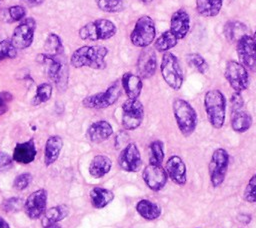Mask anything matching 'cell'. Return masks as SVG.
<instances>
[{
    "instance_id": "cell-1",
    "label": "cell",
    "mask_w": 256,
    "mask_h": 228,
    "mask_svg": "<svg viewBox=\"0 0 256 228\" xmlns=\"http://www.w3.org/2000/svg\"><path fill=\"white\" fill-rule=\"evenodd\" d=\"M108 49L105 46L85 45L76 49L70 58V64L74 68L89 67L95 70H103L106 68L105 58Z\"/></svg>"
},
{
    "instance_id": "cell-2",
    "label": "cell",
    "mask_w": 256,
    "mask_h": 228,
    "mask_svg": "<svg viewBox=\"0 0 256 228\" xmlns=\"http://www.w3.org/2000/svg\"><path fill=\"white\" fill-rule=\"evenodd\" d=\"M226 98L218 89L208 90L204 96V109L210 125L215 129H221L226 117Z\"/></svg>"
},
{
    "instance_id": "cell-3",
    "label": "cell",
    "mask_w": 256,
    "mask_h": 228,
    "mask_svg": "<svg viewBox=\"0 0 256 228\" xmlns=\"http://www.w3.org/2000/svg\"><path fill=\"white\" fill-rule=\"evenodd\" d=\"M173 115L177 127L184 137L193 134L197 127V113L193 106L182 98H176L172 103Z\"/></svg>"
},
{
    "instance_id": "cell-4",
    "label": "cell",
    "mask_w": 256,
    "mask_h": 228,
    "mask_svg": "<svg viewBox=\"0 0 256 228\" xmlns=\"http://www.w3.org/2000/svg\"><path fill=\"white\" fill-rule=\"evenodd\" d=\"M38 60L46 67L47 76L53 81L58 89L65 90L68 79V68L64 55H50L46 53L38 54Z\"/></svg>"
},
{
    "instance_id": "cell-5",
    "label": "cell",
    "mask_w": 256,
    "mask_h": 228,
    "mask_svg": "<svg viewBox=\"0 0 256 228\" xmlns=\"http://www.w3.org/2000/svg\"><path fill=\"white\" fill-rule=\"evenodd\" d=\"M117 33V27L108 19H96L79 29V37L86 41L107 40Z\"/></svg>"
},
{
    "instance_id": "cell-6",
    "label": "cell",
    "mask_w": 256,
    "mask_h": 228,
    "mask_svg": "<svg viewBox=\"0 0 256 228\" xmlns=\"http://www.w3.org/2000/svg\"><path fill=\"white\" fill-rule=\"evenodd\" d=\"M160 71L166 84L173 90L182 87L184 76L178 58L171 52H165L161 59Z\"/></svg>"
},
{
    "instance_id": "cell-7",
    "label": "cell",
    "mask_w": 256,
    "mask_h": 228,
    "mask_svg": "<svg viewBox=\"0 0 256 228\" xmlns=\"http://www.w3.org/2000/svg\"><path fill=\"white\" fill-rule=\"evenodd\" d=\"M156 35V27L154 20L148 16L143 15L138 18L135 26L130 34V41L136 47H149Z\"/></svg>"
},
{
    "instance_id": "cell-8",
    "label": "cell",
    "mask_w": 256,
    "mask_h": 228,
    "mask_svg": "<svg viewBox=\"0 0 256 228\" xmlns=\"http://www.w3.org/2000/svg\"><path fill=\"white\" fill-rule=\"evenodd\" d=\"M229 165V154L224 148H217L211 155L208 164V173L210 183L213 188L222 185L226 178Z\"/></svg>"
},
{
    "instance_id": "cell-9",
    "label": "cell",
    "mask_w": 256,
    "mask_h": 228,
    "mask_svg": "<svg viewBox=\"0 0 256 228\" xmlns=\"http://www.w3.org/2000/svg\"><path fill=\"white\" fill-rule=\"evenodd\" d=\"M121 88L117 82L110 85L105 91L85 97L82 104L89 109H105L112 106L119 99Z\"/></svg>"
},
{
    "instance_id": "cell-10",
    "label": "cell",
    "mask_w": 256,
    "mask_h": 228,
    "mask_svg": "<svg viewBox=\"0 0 256 228\" xmlns=\"http://www.w3.org/2000/svg\"><path fill=\"white\" fill-rule=\"evenodd\" d=\"M224 76L235 92H243L249 86V74L247 69L235 60L227 61L225 65Z\"/></svg>"
},
{
    "instance_id": "cell-11",
    "label": "cell",
    "mask_w": 256,
    "mask_h": 228,
    "mask_svg": "<svg viewBox=\"0 0 256 228\" xmlns=\"http://www.w3.org/2000/svg\"><path fill=\"white\" fill-rule=\"evenodd\" d=\"M144 107L138 99H127L122 104V126L125 130H135L143 122Z\"/></svg>"
},
{
    "instance_id": "cell-12",
    "label": "cell",
    "mask_w": 256,
    "mask_h": 228,
    "mask_svg": "<svg viewBox=\"0 0 256 228\" xmlns=\"http://www.w3.org/2000/svg\"><path fill=\"white\" fill-rule=\"evenodd\" d=\"M36 29V20L32 17L23 19L14 29L11 42L17 50H23L28 48L34 39V33Z\"/></svg>"
},
{
    "instance_id": "cell-13",
    "label": "cell",
    "mask_w": 256,
    "mask_h": 228,
    "mask_svg": "<svg viewBox=\"0 0 256 228\" xmlns=\"http://www.w3.org/2000/svg\"><path fill=\"white\" fill-rule=\"evenodd\" d=\"M142 178L145 185L152 191L158 192L162 190L168 180L165 168L162 164L149 163L142 172Z\"/></svg>"
},
{
    "instance_id": "cell-14",
    "label": "cell",
    "mask_w": 256,
    "mask_h": 228,
    "mask_svg": "<svg viewBox=\"0 0 256 228\" xmlns=\"http://www.w3.org/2000/svg\"><path fill=\"white\" fill-rule=\"evenodd\" d=\"M47 207V191L43 188L32 192L24 201V212L31 220L42 217Z\"/></svg>"
},
{
    "instance_id": "cell-15",
    "label": "cell",
    "mask_w": 256,
    "mask_h": 228,
    "mask_svg": "<svg viewBox=\"0 0 256 228\" xmlns=\"http://www.w3.org/2000/svg\"><path fill=\"white\" fill-rule=\"evenodd\" d=\"M118 165L126 172L135 173L139 171L142 165V159L140 151L135 143L130 142L123 147L118 156Z\"/></svg>"
},
{
    "instance_id": "cell-16",
    "label": "cell",
    "mask_w": 256,
    "mask_h": 228,
    "mask_svg": "<svg viewBox=\"0 0 256 228\" xmlns=\"http://www.w3.org/2000/svg\"><path fill=\"white\" fill-rule=\"evenodd\" d=\"M236 52L240 63L247 69H256V44L249 35H244L236 42Z\"/></svg>"
},
{
    "instance_id": "cell-17",
    "label": "cell",
    "mask_w": 256,
    "mask_h": 228,
    "mask_svg": "<svg viewBox=\"0 0 256 228\" xmlns=\"http://www.w3.org/2000/svg\"><path fill=\"white\" fill-rule=\"evenodd\" d=\"M165 170L167 176L172 182H174L178 186H184L187 182V168L182 160V158L178 155L170 156L165 164Z\"/></svg>"
},
{
    "instance_id": "cell-18",
    "label": "cell",
    "mask_w": 256,
    "mask_h": 228,
    "mask_svg": "<svg viewBox=\"0 0 256 228\" xmlns=\"http://www.w3.org/2000/svg\"><path fill=\"white\" fill-rule=\"evenodd\" d=\"M157 68V57L156 53L151 48H145L139 54L137 59L136 69L138 76L141 79H148L151 78L156 71Z\"/></svg>"
},
{
    "instance_id": "cell-19",
    "label": "cell",
    "mask_w": 256,
    "mask_h": 228,
    "mask_svg": "<svg viewBox=\"0 0 256 228\" xmlns=\"http://www.w3.org/2000/svg\"><path fill=\"white\" fill-rule=\"evenodd\" d=\"M113 134L111 124L106 120H99L93 122L86 131L87 139L95 144H99L107 140Z\"/></svg>"
},
{
    "instance_id": "cell-20",
    "label": "cell",
    "mask_w": 256,
    "mask_h": 228,
    "mask_svg": "<svg viewBox=\"0 0 256 228\" xmlns=\"http://www.w3.org/2000/svg\"><path fill=\"white\" fill-rule=\"evenodd\" d=\"M190 29V17L186 10H176L170 19V30L179 39H183Z\"/></svg>"
},
{
    "instance_id": "cell-21",
    "label": "cell",
    "mask_w": 256,
    "mask_h": 228,
    "mask_svg": "<svg viewBox=\"0 0 256 228\" xmlns=\"http://www.w3.org/2000/svg\"><path fill=\"white\" fill-rule=\"evenodd\" d=\"M37 151L35 147V143L33 139H29L28 141L16 144L13 150V161L19 164H29L34 161L36 157Z\"/></svg>"
},
{
    "instance_id": "cell-22",
    "label": "cell",
    "mask_w": 256,
    "mask_h": 228,
    "mask_svg": "<svg viewBox=\"0 0 256 228\" xmlns=\"http://www.w3.org/2000/svg\"><path fill=\"white\" fill-rule=\"evenodd\" d=\"M121 84L128 99H138L141 94L143 83L142 79L131 72H126L122 75Z\"/></svg>"
},
{
    "instance_id": "cell-23",
    "label": "cell",
    "mask_w": 256,
    "mask_h": 228,
    "mask_svg": "<svg viewBox=\"0 0 256 228\" xmlns=\"http://www.w3.org/2000/svg\"><path fill=\"white\" fill-rule=\"evenodd\" d=\"M63 147V140L58 135L48 137L44 147V164L48 167L58 159Z\"/></svg>"
},
{
    "instance_id": "cell-24",
    "label": "cell",
    "mask_w": 256,
    "mask_h": 228,
    "mask_svg": "<svg viewBox=\"0 0 256 228\" xmlns=\"http://www.w3.org/2000/svg\"><path fill=\"white\" fill-rule=\"evenodd\" d=\"M112 168V161L106 155H96L91 160L88 171L93 178H102L110 172Z\"/></svg>"
},
{
    "instance_id": "cell-25",
    "label": "cell",
    "mask_w": 256,
    "mask_h": 228,
    "mask_svg": "<svg viewBox=\"0 0 256 228\" xmlns=\"http://www.w3.org/2000/svg\"><path fill=\"white\" fill-rule=\"evenodd\" d=\"M91 205L96 209H101L110 204L114 199V193L104 187H93L89 192Z\"/></svg>"
},
{
    "instance_id": "cell-26",
    "label": "cell",
    "mask_w": 256,
    "mask_h": 228,
    "mask_svg": "<svg viewBox=\"0 0 256 228\" xmlns=\"http://www.w3.org/2000/svg\"><path fill=\"white\" fill-rule=\"evenodd\" d=\"M69 214V208L65 204H60L57 206H53L49 209H46L45 213L42 215L41 225L43 228L56 224L66 218Z\"/></svg>"
},
{
    "instance_id": "cell-27",
    "label": "cell",
    "mask_w": 256,
    "mask_h": 228,
    "mask_svg": "<svg viewBox=\"0 0 256 228\" xmlns=\"http://www.w3.org/2000/svg\"><path fill=\"white\" fill-rule=\"evenodd\" d=\"M230 123L232 129L237 133H244L250 129L253 123L252 116L244 109L231 112Z\"/></svg>"
},
{
    "instance_id": "cell-28",
    "label": "cell",
    "mask_w": 256,
    "mask_h": 228,
    "mask_svg": "<svg viewBox=\"0 0 256 228\" xmlns=\"http://www.w3.org/2000/svg\"><path fill=\"white\" fill-rule=\"evenodd\" d=\"M136 211L138 214L148 221L156 220L161 215V208L160 206L148 199H141L136 204Z\"/></svg>"
},
{
    "instance_id": "cell-29",
    "label": "cell",
    "mask_w": 256,
    "mask_h": 228,
    "mask_svg": "<svg viewBox=\"0 0 256 228\" xmlns=\"http://www.w3.org/2000/svg\"><path fill=\"white\" fill-rule=\"evenodd\" d=\"M223 0H196V10L203 17H215L219 14Z\"/></svg>"
},
{
    "instance_id": "cell-30",
    "label": "cell",
    "mask_w": 256,
    "mask_h": 228,
    "mask_svg": "<svg viewBox=\"0 0 256 228\" xmlns=\"http://www.w3.org/2000/svg\"><path fill=\"white\" fill-rule=\"evenodd\" d=\"M223 33L229 42H237L241 37L247 35V27L240 21H228L224 25Z\"/></svg>"
},
{
    "instance_id": "cell-31",
    "label": "cell",
    "mask_w": 256,
    "mask_h": 228,
    "mask_svg": "<svg viewBox=\"0 0 256 228\" xmlns=\"http://www.w3.org/2000/svg\"><path fill=\"white\" fill-rule=\"evenodd\" d=\"M178 43V38L171 30L164 31L154 42V48L158 52H168L171 48H174Z\"/></svg>"
},
{
    "instance_id": "cell-32",
    "label": "cell",
    "mask_w": 256,
    "mask_h": 228,
    "mask_svg": "<svg viewBox=\"0 0 256 228\" xmlns=\"http://www.w3.org/2000/svg\"><path fill=\"white\" fill-rule=\"evenodd\" d=\"M44 51L46 54L50 55H65L61 38L55 33H50L45 40Z\"/></svg>"
},
{
    "instance_id": "cell-33",
    "label": "cell",
    "mask_w": 256,
    "mask_h": 228,
    "mask_svg": "<svg viewBox=\"0 0 256 228\" xmlns=\"http://www.w3.org/2000/svg\"><path fill=\"white\" fill-rule=\"evenodd\" d=\"M52 96V85L50 83L44 82L38 85L36 89V93L31 100V104L34 106L40 105L42 103L47 102Z\"/></svg>"
},
{
    "instance_id": "cell-34",
    "label": "cell",
    "mask_w": 256,
    "mask_h": 228,
    "mask_svg": "<svg viewBox=\"0 0 256 228\" xmlns=\"http://www.w3.org/2000/svg\"><path fill=\"white\" fill-rule=\"evenodd\" d=\"M186 61L192 68H194L197 72H199L201 74H205L209 69V65H208L207 61L199 53H189V54H187L186 55Z\"/></svg>"
},
{
    "instance_id": "cell-35",
    "label": "cell",
    "mask_w": 256,
    "mask_h": 228,
    "mask_svg": "<svg viewBox=\"0 0 256 228\" xmlns=\"http://www.w3.org/2000/svg\"><path fill=\"white\" fill-rule=\"evenodd\" d=\"M149 149H150L149 163L162 164L165 157L163 142L160 140H154L150 143Z\"/></svg>"
},
{
    "instance_id": "cell-36",
    "label": "cell",
    "mask_w": 256,
    "mask_h": 228,
    "mask_svg": "<svg viewBox=\"0 0 256 228\" xmlns=\"http://www.w3.org/2000/svg\"><path fill=\"white\" fill-rule=\"evenodd\" d=\"M95 3L100 10L107 13H118L124 10L122 0H95Z\"/></svg>"
},
{
    "instance_id": "cell-37",
    "label": "cell",
    "mask_w": 256,
    "mask_h": 228,
    "mask_svg": "<svg viewBox=\"0 0 256 228\" xmlns=\"http://www.w3.org/2000/svg\"><path fill=\"white\" fill-rule=\"evenodd\" d=\"M17 56V49L10 39L0 41V62L5 59H13Z\"/></svg>"
},
{
    "instance_id": "cell-38",
    "label": "cell",
    "mask_w": 256,
    "mask_h": 228,
    "mask_svg": "<svg viewBox=\"0 0 256 228\" xmlns=\"http://www.w3.org/2000/svg\"><path fill=\"white\" fill-rule=\"evenodd\" d=\"M243 199L248 203H256V173L252 175L244 188Z\"/></svg>"
},
{
    "instance_id": "cell-39",
    "label": "cell",
    "mask_w": 256,
    "mask_h": 228,
    "mask_svg": "<svg viewBox=\"0 0 256 228\" xmlns=\"http://www.w3.org/2000/svg\"><path fill=\"white\" fill-rule=\"evenodd\" d=\"M24 201L19 197H11L2 203V208L6 212H15L23 208Z\"/></svg>"
},
{
    "instance_id": "cell-40",
    "label": "cell",
    "mask_w": 256,
    "mask_h": 228,
    "mask_svg": "<svg viewBox=\"0 0 256 228\" xmlns=\"http://www.w3.org/2000/svg\"><path fill=\"white\" fill-rule=\"evenodd\" d=\"M32 179H33V177L30 173L19 174L18 176L15 177V179L13 181V187L16 190H24L30 185V183L32 182Z\"/></svg>"
},
{
    "instance_id": "cell-41",
    "label": "cell",
    "mask_w": 256,
    "mask_h": 228,
    "mask_svg": "<svg viewBox=\"0 0 256 228\" xmlns=\"http://www.w3.org/2000/svg\"><path fill=\"white\" fill-rule=\"evenodd\" d=\"M8 13L11 21H21L26 15V9L21 5H13L8 8Z\"/></svg>"
},
{
    "instance_id": "cell-42",
    "label": "cell",
    "mask_w": 256,
    "mask_h": 228,
    "mask_svg": "<svg viewBox=\"0 0 256 228\" xmlns=\"http://www.w3.org/2000/svg\"><path fill=\"white\" fill-rule=\"evenodd\" d=\"M230 107H231V112L241 110L244 108V99L241 93L239 92H233L230 98Z\"/></svg>"
},
{
    "instance_id": "cell-43",
    "label": "cell",
    "mask_w": 256,
    "mask_h": 228,
    "mask_svg": "<svg viewBox=\"0 0 256 228\" xmlns=\"http://www.w3.org/2000/svg\"><path fill=\"white\" fill-rule=\"evenodd\" d=\"M13 99V96L8 91L0 92V116L7 112L8 103Z\"/></svg>"
},
{
    "instance_id": "cell-44",
    "label": "cell",
    "mask_w": 256,
    "mask_h": 228,
    "mask_svg": "<svg viewBox=\"0 0 256 228\" xmlns=\"http://www.w3.org/2000/svg\"><path fill=\"white\" fill-rule=\"evenodd\" d=\"M13 158L5 152L0 151V171L8 169L12 166Z\"/></svg>"
},
{
    "instance_id": "cell-45",
    "label": "cell",
    "mask_w": 256,
    "mask_h": 228,
    "mask_svg": "<svg viewBox=\"0 0 256 228\" xmlns=\"http://www.w3.org/2000/svg\"><path fill=\"white\" fill-rule=\"evenodd\" d=\"M128 139H129V136L126 132H124V131L119 132V134L115 138V147L120 148L128 141Z\"/></svg>"
},
{
    "instance_id": "cell-46",
    "label": "cell",
    "mask_w": 256,
    "mask_h": 228,
    "mask_svg": "<svg viewBox=\"0 0 256 228\" xmlns=\"http://www.w3.org/2000/svg\"><path fill=\"white\" fill-rule=\"evenodd\" d=\"M24 3H26L29 6H38L40 5L44 0H22Z\"/></svg>"
},
{
    "instance_id": "cell-47",
    "label": "cell",
    "mask_w": 256,
    "mask_h": 228,
    "mask_svg": "<svg viewBox=\"0 0 256 228\" xmlns=\"http://www.w3.org/2000/svg\"><path fill=\"white\" fill-rule=\"evenodd\" d=\"M237 218H238V220H239L241 223L247 224V223H249L250 221H249V220H246V218H251V216H250V215H247V214H239Z\"/></svg>"
},
{
    "instance_id": "cell-48",
    "label": "cell",
    "mask_w": 256,
    "mask_h": 228,
    "mask_svg": "<svg viewBox=\"0 0 256 228\" xmlns=\"http://www.w3.org/2000/svg\"><path fill=\"white\" fill-rule=\"evenodd\" d=\"M0 228H10V225L8 224V222L0 216Z\"/></svg>"
},
{
    "instance_id": "cell-49",
    "label": "cell",
    "mask_w": 256,
    "mask_h": 228,
    "mask_svg": "<svg viewBox=\"0 0 256 228\" xmlns=\"http://www.w3.org/2000/svg\"><path fill=\"white\" fill-rule=\"evenodd\" d=\"M45 228H62L58 223H56V224H53V225H50V226H47V227H45Z\"/></svg>"
},
{
    "instance_id": "cell-50",
    "label": "cell",
    "mask_w": 256,
    "mask_h": 228,
    "mask_svg": "<svg viewBox=\"0 0 256 228\" xmlns=\"http://www.w3.org/2000/svg\"><path fill=\"white\" fill-rule=\"evenodd\" d=\"M139 1H141L144 4H148V3H151L153 0H139Z\"/></svg>"
},
{
    "instance_id": "cell-51",
    "label": "cell",
    "mask_w": 256,
    "mask_h": 228,
    "mask_svg": "<svg viewBox=\"0 0 256 228\" xmlns=\"http://www.w3.org/2000/svg\"><path fill=\"white\" fill-rule=\"evenodd\" d=\"M252 38H253V40H254V42H255V44H256V30H255V32H254V36H253Z\"/></svg>"
},
{
    "instance_id": "cell-52",
    "label": "cell",
    "mask_w": 256,
    "mask_h": 228,
    "mask_svg": "<svg viewBox=\"0 0 256 228\" xmlns=\"http://www.w3.org/2000/svg\"><path fill=\"white\" fill-rule=\"evenodd\" d=\"M3 1H4V0H0V4H1Z\"/></svg>"
}]
</instances>
